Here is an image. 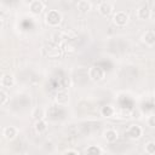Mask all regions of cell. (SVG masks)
I'll return each instance as SVG.
<instances>
[{"label":"cell","mask_w":155,"mask_h":155,"mask_svg":"<svg viewBox=\"0 0 155 155\" xmlns=\"http://www.w3.org/2000/svg\"><path fill=\"white\" fill-rule=\"evenodd\" d=\"M61 21H62V16L57 10H50L46 13V23L48 25L56 27V25H58L61 23Z\"/></svg>","instance_id":"obj_1"},{"label":"cell","mask_w":155,"mask_h":155,"mask_svg":"<svg viewBox=\"0 0 155 155\" xmlns=\"http://www.w3.org/2000/svg\"><path fill=\"white\" fill-rule=\"evenodd\" d=\"M104 75H105V70L101 65H93V67H91V69L88 71V76L93 81H101V80H103Z\"/></svg>","instance_id":"obj_2"},{"label":"cell","mask_w":155,"mask_h":155,"mask_svg":"<svg viewBox=\"0 0 155 155\" xmlns=\"http://www.w3.org/2000/svg\"><path fill=\"white\" fill-rule=\"evenodd\" d=\"M127 21H128V16H127V13L124 12V11H119V12H116V13L113 16V22H114V24L117 25V27H124V25H126Z\"/></svg>","instance_id":"obj_3"},{"label":"cell","mask_w":155,"mask_h":155,"mask_svg":"<svg viewBox=\"0 0 155 155\" xmlns=\"http://www.w3.org/2000/svg\"><path fill=\"white\" fill-rule=\"evenodd\" d=\"M142 133H143L142 127L138 126V125H132V126H130V128L127 130V136H128L130 138H132V139H138V138H140Z\"/></svg>","instance_id":"obj_4"},{"label":"cell","mask_w":155,"mask_h":155,"mask_svg":"<svg viewBox=\"0 0 155 155\" xmlns=\"http://www.w3.org/2000/svg\"><path fill=\"white\" fill-rule=\"evenodd\" d=\"M150 15H151V11H150V7L148 6V5H142L139 8H138V11H137V16H138V18L139 19H149L150 18Z\"/></svg>","instance_id":"obj_5"},{"label":"cell","mask_w":155,"mask_h":155,"mask_svg":"<svg viewBox=\"0 0 155 155\" xmlns=\"http://www.w3.org/2000/svg\"><path fill=\"white\" fill-rule=\"evenodd\" d=\"M29 10L31 13L34 15H39L41 13V11L44 10V4L40 1V0H34L29 4Z\"/></svg>","instance_id":"obj_6"},{"label":"cell","mask_w":155,"mask_h":155,"mask_svg":"<svg viewBox=\"0 0 155 155\" xmlns=\"http://www.w3.org/2000/svg\"><path fill=\"white\" fill-rule=\"evenodd\" d=\"M111 10H113V6L108 1H102L98 6V11L102 16H109L111 13Z\"/></svg>","instance_id":"obj_7"},{"label":"cell","mask_w":155,"mask_h":155,"mask_svg":"<svg viewBox=\"0 0 155 155\" xmlns=\"http://www.w3.org/2000/svg\"><path fill=\"white\" fill-rule=\"evenodd\" d=\"M76 8H78L80 12L86 13V12H88V11L91 10V4H90L88 1H86V0H80V1H78V4H76Z\"/></svg>","instance_id":"obj_8"},{"label":"cell","mask_w":155,"mask_h":155,"mask_svg":"<svg viewBox=\"0 0 155 155\" xmlns=\"http://www.w3.org/2000/svg\"><path fill=\"white\" fill-rule=\"evenodd\" d=\"M17 134V130L13 126H7L4 128V136L6 139H13Z\"/></svg>","instance_id":"obj_9"},{"label":"cell","mask_w":155,"mask_h":155,"mask_svg":"<svg viewBox=\"0 0 155 155\" xmlns=\"http://www.w3.org/2000/svg\"><path fill=\"white\" fill-rule=\"evenodd\" d=\"M56 99H57V103H58L59 105H64L65 103H68L69 97H68V93H67L65 91H58Z\"/></svg>","instance_id":"obj_10"},{"label":"cell","mask_w":155,"mask_h":155,"mask_svg":"<svg viewBox=\"0 0 155 155\" xmlns=\"http://www.w3.org/2000/svg\"><path fill=\"white\" fill-rule=\"evenodd\" d=\"M104 137L107 139V142L109 143H114L117 139V132L115 130H107L104 132Z\"/></svg>","instance_id":"obj_11"},{"label":"cell","mask_w":155,"mask_h":155,"mask_svg":"<svg viewBox=\"0 0 155 155\" xmlns=\"http://www.w3.org/2000/svg\"><path fill=\"white\" fill-rule=\"evenodd\" d=\"M13 78H12V75H10V74H4L2 75V78H1V85L4 86V87H11V86H13Z\"/></svg>","instance_id":"obj_12"},{"label":"cell","mask_w":155,"mask_h":155,"mask_svg":"<svg viewBox=\"0 0 155 155\" xmlns=\"http://www.w3.org/2000/svg\"><path fill=\"white\" fill-rule=\"evenodd\" d=\"M143 41L147 45H154L155 44V33L154 31H147L143 35Z\"/></svg>","instance_id":"obj_13"},{"label":"cell","mask_w":155,"mask_h":155,"mask_svg":"<svg viewBox=\"0 0 155 155\" xmlns=\"http://www.w3.org/2000/svg\"><path fill=\"white\" fill-rule=\"evenodd\" d=\"M101 114H102V116H104V117H110V116L114 115V108H113L111 105H104V107H102V109H101Z\"/></svg>","instance_id":"obj_14"},{"label":"cell","mask_w":155,"mask_h":155,"mask_svg":"<svg viewBox=\"0 0 155 155\" xmlns=\"http://www.w3.org/2000/svg\"><path fill=\"white\" fill-rule=\"evenodd\" d=\"M46 128H47V125H46V122H45L44 120L39 119V120L35 122V131H36L38 133H42L44 131H46Z\"/></svg>","instance_id":"obj_15"},{"label":"cell","mask_w":155,"mask_h":155,"mask_svg":"<svg viewBox=\"0 0 155 155\" xmlns=\"http://www.w3.org/2000/svg\"><path fill=\"white\" fill-rule=\"evenodd\" d=\"M86 155H101V149L97 145H90L86 149Z\"/></svg>","instance_id":"obj_16"},{"label":"cell","mask_w":155,"mask_h":155,"mask_svg":"<svg viewBox=\"0 0 155 155\" xmlns=\"http://www.w3.org/2000/svg\"><path fill=\"white\" fill-rule=\"evenodd\" d=\"M145 150L148 154H155V142H149L145 145Z\"/></svg>","instance_id":"obj_17"},{"label":"cell","mask_w":155,"mask_h":155,"mask_svg":"<svg viewBox=\"0 0 155 155\" xmlns=\"http://www.w3.org/2000/svg\"><path fill=\"white\" fill-rule=\"evenodd\" d=\"M7 99H8L7 93H6L4 90H1V91H0V104H1V105H4V104L7 102Z\"/></svg>","instance_id":"obj_18"},{"label":"cell","mask_w":155,"mask_h":155,"mask_svg":"<svg viewBox=\"0 0 155 155\" xmlns=\"http://www.w3.org/2000/svg\"><path fill=\"white\" fill-rule=\"evenodd\" d=\"M148 125L150 127H155V115H151L149 119H148Z\"/></svg>","instance_id":"obj_19"},{"label":"cell","mask_w":155,"mask_h":155,"mask_svg":"<svg viewBox=\"0 0 155 155\" xmlns=\"http://www.w3.org/2000/svg\"><path fill=\"white\" fill-rule=\"evenodd\" d=\"M64 155H78V153L74 151V150H69V151H67Z\"/></svg>","instance_id":"obj_20"}]
</instances>
